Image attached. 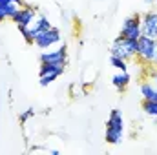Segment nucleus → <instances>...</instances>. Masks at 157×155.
<instances>
[{
	"label": "nucleus",
	"mask_w": 157,
	"mask_h": 155,
	"mask_svg": "<svg viewBox=\"0 0 157 155\" xmlns=\"http://www.w3.org/2000/svg\"><path fill=\"white\" fill-rule=\"evenodd\" d=\"M122 133H124V119L119 110H113L108 117V122H106V142L119 144L122 139Z\"/></svg>",
	"instance_id": "1"
},
{
	"label": "nucleus",
	"mask_w": 157,
	"mask_h": 155,
	"mask_svg": "<svg viewBox=\"0 0 157 155\" xmlns=\"http://www.w3.org/2000/svg\"><path fill=\"white\" fill-rule=\"evenodd\" d=\"M110 55H115L121 57L124 60H132L137 57V40H130V39H117L112 42V47H110Z\"/></svg>",
	"instance_id": "2"
},
{
	"label": "nucleus",
	"mask_w": 157,
	"mask_h": 155,
	"mask_svg": "<svg viewBox=\"0 0 157 155\" xmlns=\"http://www.w3.org/2000/svg\"><path fill=\"white\" fill-rule=\"evenodd\" d=\"M137 57L144 64H154V60H155V39L141 35L137 39Z\"/></svg>",
	"instance_id": "3"
},
{
	"label": "nucleus",
	"mask_w": 157,
	"mask_h": 155,
	"mask_svg": "<svg viewBox=\"0 0 157 155\" xmlns=\"http://www.w3.org/2000/svg\"><path fill=\"white\" fill-rule=\"evenodd\" d=\"M141 35H143V31H141V15H132V17H128V18L122 22V28H121L119 37L130 39V40H137Z\"/></svg>",
	"instance_id": "4"
},
{
	"label": "nucleus",
	"mask_w": 157,
	"mask_h": 155,
	"mask_svg": "<svg viewBox=\"0 0 157 155\" xmlns=\"http://www.w3.org/2000/svg\"><path fill=\"white\" fill-rule=\"evenodd\" d=\"M59 42H60V31L57 28H53V26L49 29L39 33V35H35V44L39 46L40 49H49L51 46H55Z\"/></svg>",
	"instance_id": "5"
},
{
	"label": "nucleus",
	"mask_w": 157,
	"mask_h": 155,
	"mask_svg": "<svg viewBox=\"0 0 157 155\" xmlns=\"http://www.w3.org/2000/svg\"><path fill=\"white\" fill-rule=\"evenodd\" d=\"M141 31L143 35L150 37V39H157V11H146L144 15H141Z\"/></svg>",
	"instance_id": "6"
},
{
	"label": "nucleus",
	"mask_w": 157,
	"mask_h": 155,
	"mask_svg": "<svg viewBox=\"0 0 157 155\" xmlns=\"http://www.w3.org/2000/svg\"><path fill=\"white\" fill-rule=\"evenodd\" d=\"M68 55H66V46H60L59 49H51L40 55V62H51V64H62L66 66Z\"/></svg>",
	"instance_id": "7"
},
{
	"label": "nucleus",
	"mask_w": 157,
	"mask_h": 155,
	"mask_svg": "<svg viewBox=\"0 0 157 155\" xmlns=\"http://www.w3.org/2000/svg\"><path fill=\"white\" fill-rule=\"evenodd\" d=\"M33 18H35V9L31 7V6H24L11 20L17 24V28L20 29V28H29V24L33 22Z\"/></svg>",
	"instance_id": "8"
},
{
	"label": "nucleus",
	"mask_w": 157,
	"mask_h": 155,
	"mask_svg": "<svg viewBox=\"0 0 157 155\" xmlns=\"http://www.w3.org/2000/svg\"><path fill=\"white\" fill-rule=\"evenodd\" d=\"M26 4H24V0H6V4H4V9H6V15H7V18H13L22 7H24Z\"/></svg>",
	"instance_id": "9"
},
{
	"label": "nucleus",
	"mask_w": 157,
	"mask_h": 155,
	"mask_svg": "<svg viewBox=\"0 0 157 155\" xmlns=\"http://www.w3.org/2000/svg\"><path fill=\"white\" fill-rule=\"evenodd\" d=\"M112 84L115 86L117 91H124V89L128 88V84H130V75H128V71H121L117 75H113V77H112Z\"/></svg>",
	"instance_id": "10"
},
{
	"label": "nucleus",
	"mask_w": 157,
	"mask_h": 155,
	"mask_svg": "<svg viewBox=\"0 0 157 155\" xmlns=\"http://www.w3.org/2000/svg\"><path fill=\"white\" fill-rule=\"evenodd\" d=\"M141 95L144 100H157V88L152 82H143L141 84Z\"/></svg>",
	"instance_id": "11"
},
{
	"label": "nucleus",
	"mask_w": 157,
	"mask_h": 155,
	"mask_svg": "<svg viewBox=\"0 0 157 155\" xmlns=\"http://www.w3.org/2000/svg\"><path fill=\"white\" fill-rule=\"evenodd\" d=\"M51 28V24H49V20L44 17V15H40L39 18H37V22H35V26L31 28V33H33V39H35V35H39L42 31H46V29H49Z\"/></svg>",
	"instance_id": "12"
},
{
	"label": "nucleus",
	"mask_w": 157,
	"mask_h": 155,
	"mask_svg": "<svg viewBox=\"0 0 157 155\" xmlns=\"http://www.w3.org/2000/svg\"><path fill=\"white\" fill-rule=\"evenodd\" d=\"M53 71H64V66L62 64H51V62H40V70H39V73H40V77L42 75H48V73H53Z\"/></svg>",
	"instance_id": "13"
},
{
	"label": "nucleus",
	"mask_w": 157,
	"mask_h": 155,
	"mask_svg": "<svg viewBox=\"0 0 157 155\" xmlns=\"http://www.w3.org/2000/svg\"><path fill=\"white\" fill-rule=\"evenodd\" d=\"M143 112L150 117H157V100H143Z\"/></svg>",
	"instance_id": "14"
},
{
	"label": "nucleus",
	"mask_w": 157,
	"mask_h": 155,
	"mask_svg": "<svg viewBox=\"0 0 157 155\" xmlns=\"http://www.w3.org/2000/svg\"><path fill=\"white\" fill-rule=\"evenodd\" d=\"M110 64L113 68H117L119 71H126L128 70V60H124L121 57H115V55H110Z\"/></svg>",
	"instance_id": "15"
},
{
	"label": "nucleus",
	"mask_w": 157,
	"mask_h": 155,
	"mask_svg": "<svg viewBox=\"0 0 157 155\" xmlns=\"http://www.w3.org/2000/svg\"><path fill=\"white\" fill-rule=\"evenodd\" d=\"M60 75H62L60 71H53V73L42 75V77H40V86H44V88H46V86H49L53 80H57V77H60Z\"/></svg>",
	"instance_id": "16"
},
{
	"label": "nucleus",
	"mask_w": 157,
	"mask_h": 155,
	"mask_svg": "<svg viewBox=\"0 0 157 155\" xmlns=\"http://www.w3.org/2000/svg\"><path fill=\"white\" fill-rule=\"evenodd\" d=\"M20 33H22V37H24V40H26L28 44H35L33 33H31V29H29V28H20Z\"/></svg>",
	"instance_id": "17"
},
{
	"label": "nucleus",
	"mask_w": 157,
	"mask_h": 155,
	"mask_svg": "<svg viewBox=\"0 0 157 155\" xmlns=\"http://www.w3.org/2000/svg\"><path fill=\"white\" fill-rule=\"evenodd\" d=\"M33 115H35V110H33V108H28V110L20 115V122H28V120H29Z\"/></svg>",
	"instance_id": "18"
},
{
	"label": "nucleus",
	"mask_w": 157,
	"mask_h": 155,
	"mask_svg": "<svg viewBox=\"0 0 157 155\" xmlns=\"http://www.w3.org/2000/svg\"><path fill=\"white\" fill-rule=\"evenodd\" d=\"M7 18V15H6V9H4V4H0V22H4Z\"/></svg>",
	"instance_id": "19"
},
{
	"label": "nucleus",
	"mask_w": 157,
	"mask_h": 155,
	"mask_svg": "<svg viewBox=\"0 0 157 155\" xmlns=\"http://www.w3.org/2000/svg\"><path fill=\"white\" fill-rule=\"evenodd\" d=\"M157 68V66H155ZM152 78H154V86L157 88V71H154V75H152Z\"/></svg>",
	"instance_id": "20"
},
{
	"label": "nucleus",
	"mask_w": 157,
	"mask_h": 155,
	"mask_svg": "<svg viewBox=\"0 0 157 155\" xmlns=\"http://www.w3.org/2000/svg\"><path fill=\"white\" fill-rule=\"evenodd\" d=\"M154 66H157V39H155V60H154Z\"/></svg>",
	"instance_id": "21"
},
{
	"label": "nucleus",
	"mask_w": 157,
	"mask_h": 155,
	"mask_svg": "<svg viewBox=\"0 0 157 155\" xmlns=\"http://www.w3.org/2000/svg\"><path fill=\"white\" fill-rule=\"evenodd\" d=\"M144 2H146L148 6H150V4H152V6H154V4H157V0H144Z\"/></svg>",
	"instance_id": "22"
},
{
	"label": "nucleus",
	"mask_w": 157,
	"mask_h": 155,
	"mask_svg": "<svg viewBox=\"0 0 157 155\" xmlns=\"http://www.w3.org/2000/svg\"><path fill=\"white\" fill-rule=\"evenodd\" d=\"M155 124H157V117H155Z\"/></svg>",
	"instance_id": "23"
},
{
	"label": "nucleus",
	"mask_w": 157,
	"mask_h": 155,
	"mask_svg": "<svg viewBox=\"0 0 157 155\" xmlns=\"http://www.w3.org/2000/svg\"><path fill=\"white\" fill-rule=\"evenodd\" d=\"M155 11H157V9H155Z\"/></svg>",
	"instance_id": "24"
}]
</instances>
